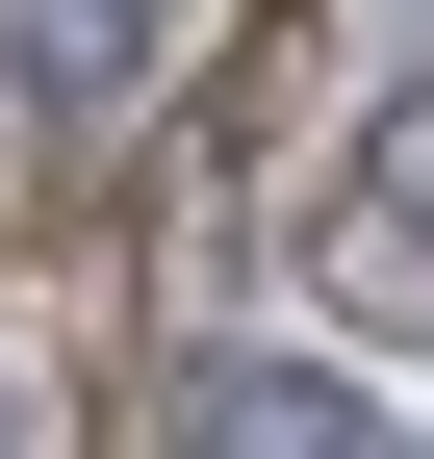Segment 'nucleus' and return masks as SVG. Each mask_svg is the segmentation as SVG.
Returning a JSON list of instances; mask_svg holds the SVG:
<instances>
[{"instance_id": "1", "label": "nucleus", "mask_w": 434, "mask_h": 459, "mask_svg": "<svg viewBox=\"0 0 434 459\" xmlns=\"http://www.w3.org/2000/svg\"><path fill=\"white\" fill-rule=\"evenodd\" d=\"M179 459H409V434L358 409L333 358H204V383H179Z\"/></svg>"}, {"instance_id": "2", "label": "nucleus", "mask_w": 434, "mask_h": 459, "mask_svg": "<svg viewBox=\"0 0 434 459\" xmlns=\"http://www.w3.org/2000/svg\"><path fill=\"white\" fill-rule=\"evenodd\" d=\"M307 255H333V307H384V332H434V102H409V128H384V153L333 179V230H307Z\"/></svg>"}, {"instance_id": "3", "label": "nucleus", "mask_w": 434, "mask_h": 459, "mask_svg": "<svg viewBox=\"0 0 434 459\" xmlns=\"http://www.w3.org/2000/svg\"><path fill=\"white\" fill-rule=\"evenodd\" d=\"M0 51H26V102L77 128V102H128V51H153V0H0Z\"/></svg>"}, {"instance_id": "4", "label": "nucleus", "mask_w": 434, "mask_h": 459, "mask_svg": "<svg viewBox=\"0 0 434 459\" xmlns=\"http://www.w3.org/2000/svg\"><path fill=\"white\" fill-rule=\"evenodd\" d=\"M0 459H26V358H0Z\"/></svg>"}, {"instance_id": "5", "label": "nucleus", "mask_w": 434, "mask_h": 459, "mask_svg": "<svg viewBox=\"0 0 434 459\" xmlns=\"http://www.w3.org/2000/svg\"><path fill=\"white\" fill-rule=\"evenodd\" d=\"M409 26H434V0H409Z\"/></svg>"}]
</instances>
